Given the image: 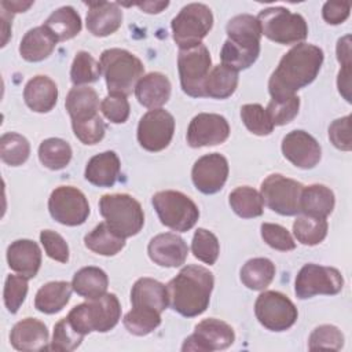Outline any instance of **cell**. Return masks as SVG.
Returning a JSON list of instances; mask_svg holds the SVG:
<instances>
[{
	"mask_svg": "<svg viewBox=\"0 0 352 352\" xmlns=\"http://www.w3.org/2000/svg\"><path fill=\"white\" fill-rule=\"evenodd\" d=\"M323 51L308 43L296 44L286 52L268 81L272 99H285L309 85L318 76L323 63Z\"/></svg>",
	"mask_w": 352,
	"mask_h": 352,
	"instance_id": "6da1fadb",
	"label": "cell"
},
{
	"mask_svg": "<svg viewBox=\"0 0 352 352\" xmlns=\"http://www.w3.org/2000/svg\"><path fill=\"white\" fill-rule=\"evenodd\" d=\"M213 285L214 278L208 268L186 265L166 285L169 305L183 316H198L209 305Z\"/></svg>",
	"mask_w": 352,
	"mask_h": 352,
	"instance_id": "7a4b0ae2",
	"label": "cell"
},
{
	"mask_svg": "<svg viewBox=\"0 0 352 352\" xmlns=\"http://www.w3.org/2000/svg\"><path fill=\"white\" fill-rule=\"evenodd\" d=\"M228 38L224 41L220 58L221 65L239 72L250 67L260 55L261 29L256 16L239 14L226 26Z\"/></svg>",
	"mask_w": 352,
	"mask_h": 352,
	"instance_id": "3957f363",
	"label": "cell"
},
{
	"mask_svg": "<svg viewBox=\"0 0 352 352\" xmlns=\"http://www.w3.org/2000/svg\"><path fill=\"white\" fill-rule=\"evenodd\" d=\"M121 318V305L116 294L104 293L72 308L66 319L81 336L91 331L106 333L116 327Z\"/></svg>",
	"mask_w": 352,
	"mask_h": 352,
	"instance_id": "277c9868",
	"label": "cell"
},
{
	"mask_svg": "<svg viewBox=\"0 0 352 352\" xmlns=\"http://www.w3.org/2000/svg\"><path fill=\"white\" fill-rule=\"evenodd\" d=\"M100 70L104 76L109 94L128 96L143 77L144 66L132 52L121 48H109L100 55Z\"/></svg>",
	"mask_w": 352,
	"mask_h": 352,
	"instance_id": "5b68a950",
	"label": "cell"
},
{
	"mask_svg": "<svg viewBox=\"0 0 352 352\" xmlns=\"http://www.w3.org/2000/svg\"><path fill=\"white\" fill-rule=\"evenodd\" d=\"M99 210L106 224L120 236L136 235L144 224L143 209L128 194H106L99 201Z\"/></svg>",
	"mask_w": 352,
	"mask_h": 352,
	"instance_id": "8992f818",
	"label": "cell"
},
{
	"mask_svg": "<svg viewBox=\"0 0 352 352\" xmlns=\"http://www.w3.org/2000/svg\"><path fill=\"white\" fill-rule=\"evenodd\" d=\"M264 34L278 44H300L308 34V26L302 15L290 12L285 7H270L256 16Z\"/></svg>",
	"mask_w": 352,
	"mask_h": 352,
	"instance_id": "52a82bcc",
	"label": "cell"
},
{
	"mask_svg": "<svg viewBox=\"0 0 352 352\" xmlns=\"http://www.w3.org/2000/svg\"><path fill=\"white\" fill-rule=\"evenodd\" d=\"M151 202L161 223L173 231L186 232L198 221V206L190 197L180 191H158L153 195Z\"/></svg>",
	"mask_w": 352,
	"mask_h": 352,
	"instance_id": "ba28073f",
	"label": "cell"
},
{
	"mask_svg": "<svg viewBox=\"0 0 352 352\" xmlns=\"http://www.w3.org/2000/svg\"><path fill=\"white\" fill-rule=\"evenodd\" d=\"M173 40L180 50L201 44L213 26V15L208 6L190 3L172 19Z\"/></svg>",
	"mask_w": 352,
	"mask_h": 352,
	"instance_id": "9c48e42d",
	"label": "cell"
},
{
	"mask_svg": "<svg viewBox=\"0 0 352 352\" xmlns=\"http://www.w3.org/2000/svg\"><path fill=\"white\" fill-rule=\"evenodd\" d=\"M177 69L183 92L192 98H204L205 81L212 69L209 50L202 43L180 50L177 55Z\"/></svg>",
	"mask_w": 352,
	"mask_h": 352,
	"instance_id": "30bf717a",
	"label": "cell"
},
{
	"mask_svg": "<svg viewBox=\"0 0 352 352\" xmlns=\"http://www.w3.org/2000/svg\"><path fill=\"white\" fill-rule=\"evenodd\" d=\"M304 186L293 179L279 173L267 176L260 188L264 204L282 216H294L300 213V197Z\"/></svg>",
	"mask_w": 352,
	"mask_h": 352,
	"instance_id": "8fae6325",
	"label": "cell"
},
{
	"mask_svg": "<svg viewBox=\"0 0 352 352\" xmlns=\"http://www.w3.org/2000/svg\"><path fill=\"white\" fill-rule=\"evenodd\" d=\"M257 320L271 331H285L290 329L298 316L296 305L285 294L267 290L263 292L254 302Z\"/></svg>",
	"mask_w": 352,
	"mask_h": 352,
	"instance_id": "7c38bea8",
	"label": "cell"
},
{
	"mask_svg": "<svg viewBox=\"0 0 352 352\" xmlns=\"http://www.w3.org/2000/svg\"><path fill=\"white\" fill-rule=\"evenodd\" d=\"M344 278L334 267L318 264H305L297 274L294 280L296 296L301 300L311 298L316 294L333 296L341 292Z\"/></svg>",
	"mask_w": 352,
	"mask_h": 352,
	"instance_id": "4fadbf2b",
	"label": "cell"
},
{
	"mask_svg": "<svg viewBox=\"0 0 352 352\" xmlns=\"http://www.w3.org/2000/svg\"><path fill=\"white\" fill-rule=\"evenodd\" d=\"M48 210L54 220L63 226H80L89 216V204L85 195L73 186L56 187L48 199Z\"/></svg>",
	"mask_w": 352,
	"mask_h": 352,
	"instance_id": "5bb4252c",
	"label": "cell"
},
{
	"mask_svg": "<svg viewBox=\"0 0 352 352\" xmlns=\"http://www.w3.org/2000/svg\"><path fill=\"white\" fill-rule=\"evenodd\" d=\"M175 118L164 109L148 110L139 121L138 142L147 151L166 148L173 138Z\"/></svg>",
	"mask_w": 352,
	"mask_h": 352,
	"instance_id": "9a60e30c",
	"label": "cell"
},
{
	"mask_svg": "<svg viewBox=\"0 0 352 352\" xmlns=\"http://www.w3.org/2000/svg\"><path fill=\"white\" fill-rule=\"evenodd\" d=\"M235 341V334L232 327L214 318L204 319L197 326L191 336H188L182 351H198V352H212L221 351L232 345Z\"/></svg>",
	"mask_w": 352,
	"mask_h": 352,
	"instance_id": "2e32d148",
	"label": "cell"
},
{
	"mask_svg": "<svg viewBox=\"0 0 352 352\" xmlns=\"http://www.w3.org/2000/svg\"><path fill=\"white\" fill-rule=\"evenodd\" d=\"M230 136L228 121L214 113H199L188 125L187 143L191 147L216 146L226 142Z\"/></svg>",
	"mask_w": 352,
	"mask_h": 352,
	"instance_id": "e0dca14e",
	"label": "cell"
},
{
	"mask_svg": "<svg viewBox=\"0 0 352 352\" xmlns=\"http://www.w3.org/2000/svg\"><path fill=\"white\" fill-rule=\"evenodd\" d=\"M228 177V161L219 153L198 158L191 170V179L197 190L204 194H214L223 188Z\"/></svg>",
	"mask_w": 352,
	"mask_h": 352,
	"instance_id": "ac0fdd59",
	"label": "cell"
},
{
	"mask_svg": "<svg viewBox=\"0 0 352 352\" xmlns=\"http://www.w3.org/2000/svg\"><path fill=\"white\" fill-rule=\"evenodd\" d=\"M282 153L294 166L311 169L320 161L322 150L314 136L305 131H292L282 140Z\"/></svg>",
	"mask_w": 352,
	"mask_h": 352,
	"instance_id": "d6986e66",
	"label": "cell"
},
{
	"mask_svg": "<svg viewBox=\"0 0 352 352\" xmlns=\"http://www.w3.org/2000/svg\"><path fill=\"white\" fill-rule=\"evenodd\" d=\"M147 252L148 257L155 264L173 268L184 264L188 254V246L182 236L173 232H164L151 238Z\"/></svg>",
	"mask_w": 352,
	"mask_h": 352,
	"instance_id": "ffe728a7",
	"label": "cell"
},
{
	"mask_svg": "<svg viewBox=\"0 0 352 352\" xmlns=\"http://www.w3.org/2000/svg\"><path fill=\"white\" fill-rule=\"evenodd\" d=\"M85 4L88 6L87 29L89 33L96 37H106L118 30L122 22V11L118 3L94 1Z\"/></svg>",
	"mask_w": 352,
	"mask_h": 352,
	"instance_id": "44dd1931",
	"label": "cell"
},
{
	"mask_svg": "<svg viewBox=\"0 0 352 352\" xmlns=\"http://www.w3.org/2000/svg\"><path fill=\"white\" fill-rule=\"evenodd\" d=\"M7 261L12 271L30 279L34 278L40 270L41 250L34 241L18 239L8 246Z\"/></svg>",
	"mask_w": 352,
	"mask_h": 352,
	"instance_id": "7402d4cb",
	"label": "cell"
},
{
	"mask_svg": "<svg viewBox=\"0 0 352 352\" xmlns=\"http://www.w3.org/2000/svg\"><path fill=\"white\" fill-rule=\"evenodd\" d=\"M10 341L16 351L30 352L48 349L47 326L34 318H25L14 324L10 333Z\"/></svg>",
	"mask_w": 352,
	"mask_h": 352,
	"instance_id": "603a6c76",
	"label": "cell"
},
{
	"mask_svg": "<svg viewBox=\"0 0 352 352\" xmlns=\"http://www.w3.org/2000/svg\"><path fill=\"white\" fill-rule=\"evenodd\" d=\"M170 88V81L165 74L151 72L138 81L135 95L142 106L153 110L160 109L169 100Z\"/></svg>",
	"mask_w": 352,
	"mask_h": 352,
	"instance_id": "cb8c5ba5",
	"label": "cell"
},
{
	"mask_svg": "<svg viewBox=\"0 0 352 352\" xmlns=\"http://www.w3.org/2000/svg\"><path fill=\"white\" fill-rule=\"evenodd\" d=\"M23 99L30 110L48 113L56 104L58 87L48 76H36L26 82Z\"/></svg>",
	"mask_w": 352,
	"mask_h": 352,
	"instance_id": "d4e9b609",
	"label": "cell"
},
{
	"mask_svg": "<svg viewBox=\"0 0 352 352\" xmlns=\"http://www.w3.org/2000/svg\"><path fill=\"white\" fill-rule=\"evenodd\" d=\"M131 302L132 307L162 312L169 305L166 286L153 278H140L132 286Z\"/></svg>",
	"mask_w": 352,
	"mask_h": 352,
	"instance_id": "484cf974",
	"label": "cell"
},
{
	"mask_svg": "<svg viewBox=\"0 0 352 352\" xmlns=\"http://www.w3.org/2000/svg\"><path fill=\"white\" fill-rule=\"evenodd\" d=\"M121 162L114 151L94 155L85 166V179L98 187H111L120 176Z\"/></svg>",
	"mask_w": 352,
	"mask_h": 352,
	"instance_id": "4316f807",
	"label": "cell"
},
{
	"mask_svg": "<svg viewBox=\"0 0 352 352\" xmlns=\"http://www.w3.org/2000/svg\"><path fill=\"white\" fill-rule=\"evenodd\" d=\"M56 43L54 34L41 25L25 33L19 44V54L28 62H40L52 54Z\"/></svg>",
	"mask_w": 352,
	"mask_h": 352,
	"instance_id": "83f0119b",
	"label": "cell"
},
{
	"mask_svg": "<svg viewBox=\"0 0 352 352\" xmlns=\"http://www.w3.org/2000/svg\"><path fill=\"white\" fill-rule=\"evenodd\" d=\"M65 106L72 122H80L98 116L99 98L96 91L91 87H74L69 91Z\"/></svg>",
	"mask_w": 352,
	"mask_h": 352,
	"instance_id": "f1b7e54d",
	"label": "cell"
},
{
	"mask_svg": "<svg viewBox=\"0 0 352 352\" xmlns=\"http://www.w3.org/2000/svg\"><path fill=\"white\" fill-rule=\"evenodd\" d=\"M334 192L323 184L304 187L300 197V212L307 216L326 219L334 209Z\"/></svg>",
	"mask_w": 352,
	"mask_h": 352,
	"instance_id": "f546056e",
	"label": "cell"
},
{
	"mask_svg": "<svg viewBox=\"0 0 352 352\" xmlns=\"http://www.w3.org/2000/svg\"><path fill=\"white\" fill-rule=\"evenodd\" d=\"M73 286L65 280L48 282L43 285L34 297V307L43 314H56L69 302Z\"/></svg>",
	"mask_w": 352,
	"mask_h": 352,
	"instance_id": "4dcf8cb0",
	"label": "cell"
},
{
	"mask_svg": "<svg viewBox=\"0 0 352 352\" xmlns=\"http://www.w3.org/2000/svg\"><path fill=\"white\" fill-rule=\"evenodd\" d=\"M72 286L78 296L87 300H92L106 293L109 286V278L106 272L99 267L89 265L78 270L74 274Z\"/></svg>",
	"mask_w": 352,
	"mask_h": 352,
	"instance_id": "1f68e13d",
	"label": "cell"
},
{
	"mask_svg": "<svg viewBox=\"0 0 352 352\" xmlns=\"http://www.w3.org/2000/svg\"><path fill=\"white\" fill-rule=\"evenodd\" d=\"M44 26L58 41H65L76 37L81 32V18L73 7L65 6L55 10L47 18Z\"/></svg>",
	"mask_w": 352,
	"mask_h": 352,
	"instance_id": "d6a6232c",
	"label": "cell"
},
{
	"mask_svg": "<svg viewBox=\"0 0 352 352\" xmlns=\"http://www.w3.org/2000/svg\"><path fill=\"white\" fill-rule=\"evenodd\" d=\"M85 246L100 256H114L125 246V238L117 235L106 221L99 223L84 236Z\"/></svg>",
	"mask_w": 352,
	"mask_h": 352,
	"instance_id": "836d02e7",
	"label": "cell"
},
{
	"mask_svg": "<svg viewBox=\"0 0 352 352\" xmlns=\"http://www.w3.org/2000/svg\"><path fill=\"white\" fill-rule=\"evenodd\" d=\"M238 87V72L217 65L210 69L205 81V96L213 99H226L231 96Z\"/></svg>",
	"mask_w": 352,
	"mask_h": 352,
	"instance_id": "e575fe53",
	"label": "cell"
},
{
	"mask_svg": "<svg viewBox=\"0 0 352 352\" xmlns=\"http://www.w3.org/2000/svg\"><path fill=\"white\" fill-rule=\"evenodd\" d=\"M275 276V265L265 257L248 260L241 268L242 283L252 290H264Z\"/></svg>",
	"mask_w": 352,
	"mask_h": 352,
	"instance_id": "d590c367",
	"label": "cell"
},
{
	"mask_svg": "<svg viewBox=\"0 0 352 352\" xmlns=\"http://www.w3.org/2000/svg\"><path fill=\"white\" fill-rule=\"evenodd\" d=\"M228 202L231 209L242 219L258 217L264 210L261 194L249 186H241L232 190L228 197Z\"/></svg>",
	"mask_w": 352,
	"mask_h": 352,
	"instance_id": "8d00e7d4",
	"label": "cell"
},
{
	"mask_svg": "<svg viewBox=\"0 0 352 352\" xmlns=\"http://www.w3.org/2000/svg\"><path fill=\"white\" fill-rule=\"evenodd\" d=\"M72 154L70 144L59 138L45 139L38 147L40 162L51 170L63 169L70 162Z\"/></svg>",
	"mask_w": 352,
	"mask_h": 352,
	"instance_id": "74e56055",
	"label": "cell"
},
{
	"mask_svg": "<svg viewBox=\"0 0 352 352\" xmlns=\"http://www.w3.org/2000/svg\"><path fill=\"white\" fill-rule=\"evenodd\" d=\"M329 224L323 217L314 216H298L293 223V234L296 239L307 246L320 243L327 235Z\"/></svg>",
	"mask_w": 352,
	"mask_h": 352,
	"instance_id": "f35d334b",
	"label": "cell"
},
{
	"mask_svg": "<svg viewBox=\"0 0 352 352\" xmlns=\"http://www.w3.org/2000/svg\"><path fill=\"white\" fill-rule=\"evenodd\" d=\"M29 154H30V144L25 136L16 132H7L1 135L0 157L3 162L11 166H18L28 161Z\"/></svg>",
	"mask_w": 352,
	"mask_h": 352,
	"instance_id": "ab89813d",
	"label": "cell"
},
{
	"mask_svg": "<svg viewBox=\"0 0 352 352\" xmlns=\"http://www.w3.org/2000/svg\"><path fill=\"white\" fill-rule=\"evenodd\" d=\"M125 329L133 336H147L161 324V312L132 307V309L122 319Z\"/></svg>",
	"mask_w": 352,
	"mask_h": 352,
	"instance_id": "60d3db41",
	"label": "cell"
},
{
	"mask_svg": "<svg viewBox=\"0 0 352 352\" xmlns=\"http://www.w3.org/2000/svg\"><path fill=\"white\" fill-rule=\"evenodd\" d=\"M100 73V65L89 52L80 51L76 54L70 69V80L76 87L95 82Z\"/></svg>",
	"mask_w": 352,
	"mask_h": 352,
	"instance_id": "b9f144b4",
	"label": "cell"
},
{
	"mask_svg": "<svg viewBox=\"0 0 352 352\" xmlns=\"http://www.w3.org/2000/svg\"><path fill=\"white\" fill-rule=\"evenodd\" d=\"M191 250L195 258L205 264L212 265L216 263L220 253L219 239L209 230L198 228L192 236Z\"/></svg>",
	"mask_w": 352,
	"mask_h": 352,
	"instance_id": "7bdbcfd3",
	"label": "cell"
},
{
	"mask_svg": "<svg viewBox=\"0 0 352 352\" xmlns=\"http://www.w3.org/2000/svg\"><path fill=\"white\" fill-rule=\"evenodd\" d=\"M241 118L245 126L254 135L267 136L274 129V124L267 110L258 103L243 104L241 107Z\"/></svg>",
	"mask_w": 352,
	"mask_h": 352,
	"instance_id": "ee69618b",
	"label": "cell"
},
{
	"mask_svg": "<svg viewBox=\"0 0 352 352\" xmlns=\"http://www.w3.org/2000/svg\"><path fill=\"white\" fill-rule=\"evenodd\" d=\"M344 346V336L341 330L333 324H322L314 329L308 340V349H330L340 351Z\"/></svg>",
	"mask_w": 352,
	"mask_h": 352,
	"instance_id": "f6af8a7d",
	"label": "cell"
},
{
	"mask_svg": "<svg viewBox=\"0 0 352 352\" xmlns=\"http://www.w3.org/2000/svg\"><path fill=\"white\" fill-rule=\"evenodd\" d=\"M28 294V278L23 275H12L10 274L6 278L3 300L4 305L11 314H16L25 301Z\"/></svg>",
	"mask_w": 352,
	"mask_h": 352,
	"instance_id": "bcb514c9",
	"label": "cell"
},
{
	"mask_svg": "<svg viewBox=\"0 0 352 352\" xmlns=\"http://www.w3.org/2000/svg\"><path fill=\"white\" fill-rule=\"evenodd\" d=\"M84 340V336L77 333L74 327L70 324V322L63 318L54 326V334L52 341L48 349L52 351H74L77 346H80L81 341Z\"/></svg>",
	"mask_w": 352,
	"mask_h": 352,
	"instance_id": "7dc6e473",
	"label": "cell"
},
{
	"mask_svg": "<svg viewBox=\"0 0 352 352\" xmlns=\"http://www.w3.org/2000/svg\"><path fill=\"white\" fill-rule=\"evenodd\" d=\"M300 109V99L297 95L285 99H271L267 106V113L275 125L289 124L297 114Z\"/></svg>",
	"mask_w": 352,
	"mask_h": 352,
	"instance_id": "c3c4849f",
	"label": "cell"
},
{
	"mask_svg": "<svg viewBox=\"0 0 352 352\" xmlns=\"http://www.w3.org/2000/svg\"><path fill=\"white\" fill-rule=\"evenodd\" d=\"M260 230H261V238L272 249H276L280 252H289L296 248V242L292 234L285 227L274 223H263Z\"/></svg>",
	"mask_w": 352,
	"mask_h": 352,
	"instance_id": "681fc988",
	"label": "cell"
},
{
	"mask_svg": "<svg viewBox=\"0 0 352 352\" xmlns=\"http://www.w3.org/2000/svg\"><path fill=\"white\" fill-rule=\"evenodd\" d=\"M73 132L76 138L84 144H96L99 143L106 132V124L103 122L102 117L98 114L94 118L72 122Z\"/></svg>",
	"mask_w": 352,
	"mask_h": 352,
	"instance_id": "f907efd6",
	"label": "cell"
},
{
	"mask_svg": "<svg viewBox=\"0 0 352 352\" xmlns=\"http://www.w3.org/2000/svg\"><path fill=\"white\" fill-rule=\"evenodd\" d=\"M103 116L113 124H122L129 117V102L124 95L109 94L100 103Z\"/></svg>",
	"mask_w": 352,
	"mask_h": 352,
	"instance_id": "816d5d0a",
	"label": "cell"
},
{
	"mask_svg": "<svg viewBox=\"0 0 352 352\" xmlns=\"http://www.w3.org/2000/svg\"><path fill=\"white\" fill-rule=\"evenodd\" d=\"M40 242L47 253L55 261L67 263L69 261V246L66 241L58 232L52 230H43L40 232Z\"/></svg>",
	"mask_w": 352,
	"mask_h": 352,
	"instance_id": "f5cc1de1",
	"label": "cell"
},
{
	"mask_svg": "<svg viewBox=\"0 0 352 352\" xmlns=\"http://www.w3.org/2000/svg\"><path fill=\"white\" fill-rule=\"evenodd\" d=\"M330 142L342 151H351L352 138H351V116H345L334 120L329 126Z\"/></svg>",
	"mask_w": 352,
	"mask_h": 352,
	"instance_id": "db71d44e",
	"label": "cell"
},
{
	"mask_svg": "<svg viewBox=\"0 0 352 352\" xmlns=\"http://www.w3.org/2000/svg\"><path fill=\"white\" fill-rule=\"evenodd\" d=\"M351 11V3L348 1H326L322 8L323 19L330 25H340L348 16Z\"/></svg>",
	"mask_w": 352,
	"mask_h": 352,
	"instance_id": "11a10c76",
	"label": "cell"
},
{
	"mask_svg": "<svg viewBox=\"0 0 352 352\" xmlns=\"http://www.w3.org/2000/svg\"><path fill=\"white\" fill-rule=\"evenodd\" d=\"M337 87L344 99L351 103V65L341 66L337 77Z\"/></svg>",
	"mask_w": 352,
	"mask_h": 352,
	"instance_id": "9f6ffc18",
	"label": "cell"
},
{
	"mask_svg": "<svg viewBox=\"0 0 352 352\" xmlns=\"http://www.w3.org/2000/svg\"><path fill=\"white\" fill-rule=\"evenodd\" d=\"M337 59L341 66L351 65V36L346 34L337 41Z\"/></svg>",
	"mask_w": 352,
	"mask_h": 352,
	"instance_id": "6f0895ef",
	"label": "cell"
},
{
	"mask_svg": "<svg viewBox=\"0 0 352 352\" xmlns=\"http://www.w3.org/2000/svg\"><path fill=\"white\" fill-rule=\"evenodd\" d=\"M1 8L4 11H7L8 14H16V12H25L28 8H30L33 6V1H1L0 3Z\"/></svg>",
	"mask_w": 352,
	"mask_h": 352,
	"instance_id": "680465c9",
	"label": "cell"
},
{
	"mask_svg": "<svg viewBox=\"0 0 352 352\" xmlns=\"http://www.w3.org/2000/svg\"><path fill=\"white\" fill-rule=\"evenodd\" d=\"M135 6H138L144 12L158 14V12H161L164 8H166L169 6V1H143V3H136Z\"/></svg>",
	"mask_w": 352,
	"mask_h": 352,
	"instance_id": "91938a15",
	"label": "cell"
},
{
	"mask_svg": "<svg viewBox=\"0 0 352 352\" xmlns=\"http://www.w3.org/2000/svg\"><path fill=\"white\" fill-rule=\"evenodd\" d=\"M12 19V15L8 14L7 11H1V32H3V40H1V47L7 44V40L11 33V23L10 21Z\"/></svg>",
	"mask_w": 352,
	"mask_h": 352,
	"instance_id": "94428289",
	"label": "cell"
}]
</instances>
